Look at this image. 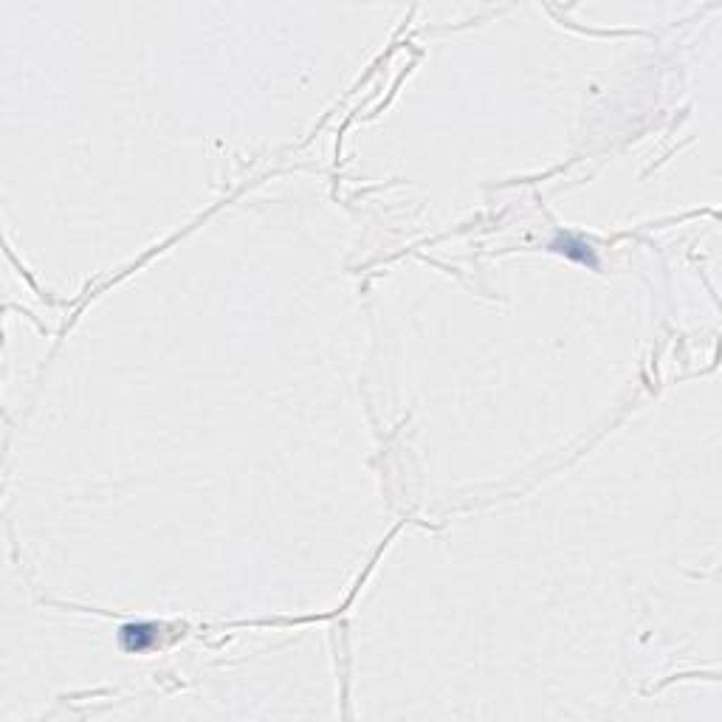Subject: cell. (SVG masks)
<instances>
[{
  "label": "cell",
  "instance_id": "6da1fadb",
  "mask_svg": "<svg viewBox=\"0 0 722 722\" xmlns=\"http://www.w3.org/2000/svg\"><path fill=\"white\" fill-rule=\"evenodd\" d=\"M556 248H559V251H564L567 257H576V260H581V263L596 266V260H592V251H590V246H587V243H581V240H573V237H561V240L556 243Z\"/></svg>",
  "mask_w": 722,
  "mask_h": 722
},
{
  "label": "cell",
  "instance_id": "7a4b0ae2",
  "mask_svg": "<svg viewBox=\"0 0 722 722\" xmlns=\"http://www.w3.org/2000/svg\"><path fill=\"white\" fill-rule=\"evenodd\" d=\"M124 640H127V647H130V649H144V647H150V643L156 640V635L150 632V627H127L124 629Z\"/></svg>",
  "mask_w": 722,
  "mask_h": 722
}]
</instances>
